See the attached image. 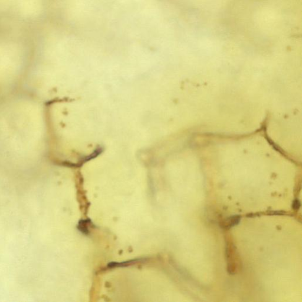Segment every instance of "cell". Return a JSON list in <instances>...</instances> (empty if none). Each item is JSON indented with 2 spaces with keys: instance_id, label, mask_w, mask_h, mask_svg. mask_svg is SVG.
Instances as JSON below:
<instances>
[{
  "instance_id": "obj_1",
  "label": "cell",
  "mask_w": 302,
  "mask_h": 302,
  "mask_svg": "<svg viewBox=\"0 0 302 302\" xmlns=\"http://www.w3.org/2000/svg\"><path fill=\"white\" fill-rule=\"evenodd\" d=\"M226 256L229 273L230 274H235L239 270L240 259H239L236 247L232 242H227L226 243Z\"/></svg>"
},
{
  "instance_id": "obj_2",
  "label": "cell",
  "mask_w": 302,
  "mask_h": 302,
  "mask_svg": "<svg viewBox=\"0 0 302 302\" xmlns=\"http://www.w3.org/2000/svg\"><path fill=\"white\" fill-rule=\"evenodd\" d=\"M241 220V216L239 215H235L231 216L230 217L226 218L222 220L219 222L220 227L225 230H229L231 228L238 225Z\"/></svg>"
},
{
  "instance_id": "obj_3",
  "label": "cell",
  "mask_w": 302,
  "mask_h": 302,
  "mask_svg": "<svg viewBox=\"0 0 302 302\" xmlns=\"http://www.w3.org/2000/svg\"><path fill=\"white\" fill-rule=\"evenodd\" d=\"M90 223V221L89 219H85V220L80 221L77 228L82 232L87 234L89 231V226Z\"/></svg>"
},
{
  "instance_id": "obj_4",
  "label": "cell",
  "mask_w": 302,
  "mask_h": 302,
  "mask_svg": "<svg viewBox=\"0 0 302 302\" xmlns=\"http://www.w3.org/2000/svg\"><path fill=\"white\" fill-rule=\"evenodd\" d=\"M292 207L294 210H297L299 209V208L300 207V202L299 201V200L296 199L293 201Z\"/></svg>"
}]
</instances>
